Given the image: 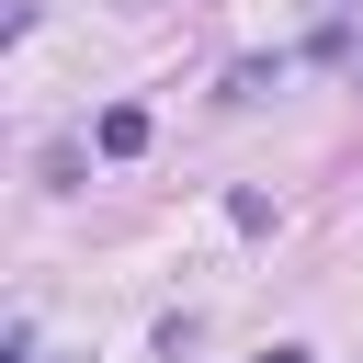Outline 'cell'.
I'll list each match as a JSON object with an SVG mask.
<instances>
[{"label":"cell","mask_w":363,"mask_h":363,"mask_svg":"<svg viewBox=\"0 0 363 363\" xmlns=\"http://www.w3.org/2000/svg\"><path fill=\"white\" fill-rule=\"evenodd\" d=\"M91 136H102V159H136V147H147V102H113Z\"/></svg>","instance_id":"obj_1"},{"label":"cell","mask_w":363,"mask_h":363,"mask_svg":"<svg viewBox=\"0 0 363 363\" xmlns=\"http://www.w3.org/2000/svg\"><path fill=\"white\" fill-rule=\"evenodd\" d=\"M261 363H318V352H295V340H272V352H261Z\"/></svg>","instance_id":"obj_2"}]
</instances>
